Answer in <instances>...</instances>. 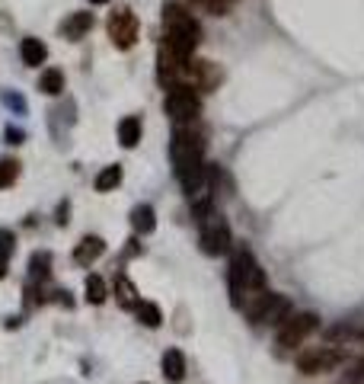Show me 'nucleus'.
Listing matches in <instances>:
<instances>
[{
  "label": "nucleus",
  "mask_w": 364,
  "mask_h": 384,
  "mask_svg": "<svg viewBox=\"0 0 364 384\" xmlns=\"http://www.w3.org/2000/svg\"><path fill=\"white\" fill-rule=\"evenodd\" d=\"M115 301L122 307H138V288L131 285V279L125 273L115 275Z\"/></svg>",
  "instance_id": "a211bd4d"
},
{
  "label": "nucleus",
  "mask_w": 364,
  "mask_h": 384,
  "mask_svg": "<svg viewBox=\"0 0 364 384\" xmlns=\"http://www.w3.org/2000/svg\"><path fill=\"white\" fill-rule=\"evenodd\" d=\"M49 273H51V253H32V259H29V279H39V282H45L49 279Z\"/></svg>",
  "instance_id": "aec40b11"
},
{
  "label": "nucleus",
  "mask_w": 364,
  "mask_h": 384,
  "mask_svg": "<svg viewBox=\"0 0 364 384\" xmlns=\"http://www.w3.org/2000/svg\"><path fill=\"white\" fill-rule=\"evenodd\" d=\"M131 228L138 230V234H153V228H157V211L151 209V205H134V209H131Z\"/></svg>",
  "instance_id": "4468645a"
},
{
  "label": "nucleus",
  "mask_w": 364,
  "mask_h": 384,
  "mask_svg": "<svg viewBox=\"0 0 364 384\" xmlns=\"http://www.w3.org/2000/svg\"><path fill=\"white\" fill-rule=\"evenodd\" d=\"M16 176H20V163L16 161H0V189L10 186Z\"/></svg>",
  "instance_id": "b1692460"
},
{
  "label": "nucleus",
  "mask_w": 364,
  "mask_h": 384,
  "mask_svg": "<svg viewBox=\"0 0 364 384\" xmlns=\"http://www.w3.org/2000/svg\"><path fill=\"white\" fill-rule=\"evenodd\" d=\"M20 58L26 68H39V64L49 61V45L42 42V39H35V35H26L20 42Z\"/></svg>",
  "instance_id": "f8f14e48"
},
{
  "label": "nucleus",
  "mask_w": 364,
  "mask_h": 384,
  "mask_svg": "<svg viewBox=\"0 0 364 384\" xmlns=\"http://www.w3.org/2000/svg\"><path fill=\"white\" fill-rule=\"evenodd\" d=\"M163 375L170 378V381H182V378H186V356H182V349L163 352Z\"/></svg>",
  "instance_id": "dca6fc26"
},
{
  "label": "nucleus",
  "mask_w": 364,
  "mask_h": 384,
  "mask_svg": "<svg viewBox=\"0 0 364 384\" xmlns=\"http://www.w3.org/2000/svg\"><path fill=\"white\" fill-rule=\"evenodd\" d=\"M345 384H364V359H358L355 365H351L349 378H345Z\"/></svg>",
  "instance_id": "a878e982"
},
{
  "label": "nucleus",
  "mask_w": 364,
  "mask_h": 384,
  "mask_svg": "<svg viewBox=\"0 0 364 384\" xmlns=\"http://www.w3.org/2000/svg\"><path fill=\"white\" fill-rule=\"evenodd\" d=\"M89 29H93V13H87V10H77V13H70L61 23V35L70 39V42H80Z\"/></svg>",
  "instance_id": "9b49d317"
},
{
  "label": "nucleus",
  "mask_w": 364,
  "mask_h": 384,
  "mask_svg": "<svg viewBox=\"0 0 364 384\" xmlns=\"http://www.w3.org/2000/svg\"><path fill=\"white\" fill-rule=\"evenodd\" d=\"M170 161H172V173L182 182V189H192L195 182L205 176V141L201 135L186 132V128H176L170 141Z\"/></svg>",
  "instance_id": "7ed1b4c3"
},
{
  "label": "nucleus",
  "mask_w": 364,
  "mask_h": 384,
  "mask_svg": "<svg viewBox=\"0 0 364 384\" xmlns=\"http://www.w3.org/2000/svg\"><path fill=\"white\" fill-rule=\"evenodd\" d=\"M288 317H291V301L284 298V295L268 292L265 301L259 304V311L253 314V323H259V327H278V323H284Z\"/></svg>",
  "instance_id": "9d476101"
},
{
  "label": "nucleus",
  "mask_w": 364,
  "mask_h": 384,
  "mask_svg": "<svg viewBox=\"0 0 364 384\" xmlns=\"http://www.w3.org/2000/svg\"><path fill=\"white\" fill-rule=\"evenodd\" d=\"M316 327H320V317L316 314H291L288 321L282 323V330H278V349L282 352L297 349Z\"/></svg>",
  "instance_id": "0eeeda50"
},
{
  "label": "nucleus",
  "mask_w": 364,
  "mask_h": 384,
  "mask_svg": "<svg viewBox=\"0 0 364 384\" xmlns=\"http://www.w3.org/2000/svg\"><path fill=\"white\" fill-rule=\"evenodd\" d=\"M163 109L170 119L176 122H195L199 119V112H201V99L199 93H195L192 84H170V93H166L163 99Z\"/></svg>",
  "instance_id": "20e7f679"
},
{
  "label": "nucleus",
  "mask_w": 364,
  "mask_h": 384,
  "mask_svg": "<svg viewBox=\"0 0 364 384\" xmlns=\"http://www.w3.org/2000/svg\"><path fill=\"white\" fill-rule=\"evenodd\" d=\"M342 359L345 356L336 346H316V349L297 352V368H301L303 375H326V371H332Z\"/></svg>",
  "instance_id": "6e6552de"
},
{
  "label": "nucleus",
  "mask_w": 364,
  "mask_h": 384,
  "mask_svg": "<svg viewBox=\"0 0 364 384\" xmlns=\"http://www.w3.org/2000/svg\"><path fill=\"white\" fill-rule=\"evenodd\" d=\"M103 253H106V240L103 237H83L80 244L74 247V263L77 266H93Z\"/></svg>",
  "instance_id": "ddd939ff"
},
{
  "label": "nucleus",
  "mask_w": 364,
  "mask_h": 384,
  "mask_svg": "<svg viewBox=\"0 0 364 384\" xmlns=\"http://www.w3.org/2000/svg\"><path fill=\"white\" fill-rule=\"evenodd\" d=\"M89 4H96V7H103V4H109V0H89Z\"/></svg>",
  "instance_id": "c756f323"
},
{
  "label": "nucleus",
  "mask_w": 364,
  "mask_h": 384,
  "mask_svg": "<svg viewBox=\"0 0 364 384\" xmlns=\"http://www.w3.org/2000/svg\"><path fill=\"white\" fill-rule=\"evenodd\" d=\"M83 292H87L89 304H103V301L109 298V292H106V282L99 279V275H87V285H83Z\"/></svg>",
  "instance_id": "4be33fe9"
},
{
  "label": "nucleus",
  "mask_w": 364,
  "mask_h": 384,
  "mask_svg": "<svg viewBox=\"0 0 364 384\" xmlns=\"http://www.w3.org/2000/svg\"><path fill=\"white\" fill-rule=\"evenodd\" d=\"M234 4H237V0H234Z\"/></svg>",
  "instance_id": "7c9ffc66"
},
{
  "label": "nucleus",
  "mask_w": 364,
  "mask_h": 384,
  "mask_svg": "<svg viewBox=\"0 0 364 384\" xmlns=\"http://www.w3.org/2000/svg\"><path fill=\"white\" fill-rule=\"evenodd\" d=\"M199 244H201V253H208V256H224V253L230 250V244H234V237H230V224H227L220 215L208 211V215L201 218Z\"/></svg>",
  "instance_id": "39448f33"
},
{
  "label": "nucleus",
  "mask_w": 364,
  "mask_h": 384,
  "mask_svg": "<svg viewBox=\"0 0 364 384\" xmlns=\"http://www.w3.org/2000/svg\"><path fill=\"white\" fill-rule=\"evenodd\" d=\"M118 141H122V147H134L141 141V119L138 116H125V119L118 122Z\"/></svg>",
  "instance_id": "f3484780"
},
{
  "label": "nucleus",
  "mask_w": 364,
  "mask_h": 384,
  "mask_svg": "<svg viewBox=\"0 0 364 384\" xmlns=\"http://www.w3.org/2000/svg\"><path fill=\"white\" fill-rule=\"evenodd\" d=\"M163 26H166L163 49L170 51V55L189 61V58L195 55V49H199V42H201V26L192 16V10L182 7L179 0H166L163 4Z\"/></svg>",
  "instance_id": "f03ea898"
},
{
  "label": "nucleus",
  "mask_w": 364,
  "mask_h": 384,
  "mask_svg": "<svg viewBox=\"0 0 364 384\" xmlns=\"http://www.w3.org/2000/svg\"><path fill=\"white\" fill-rule=\"evenodd\" d=\"M13 247H16V237H13V230H7V228H0V253H13Z\"/></svg>",
  "instance_id": "393cba45"
},
{
  "label": "nucleus",
  "mask_w": 364,
  "mask_h": 384,
  "mask_svg": "<svg viewBox=\"0 0 364 384\" xmlns=\"http://www.w3.org/2000/svg\"><path fill=\"white\" fill-rule=\"evenodd\" d=\"M265 273L256 263V256L249 250H237L230 259V301L234 307H240L243 314L253 321V314L259 311V304L265 301Z\"/></svg>",
  "instance_id": "f257e3e1"
},
{
  "label": "nucleus",
  "mask_w": 364,
  "mask_h": 384,
  "mask_svg": "<svg viewBox=\"0 0 364 384\" xmlns=\"http://www.w3.org/2000/svg\"><path fill=\"white\" fill-rule=\"evenodd\" d=\"M182 77H186V84H192L195 90H201V93H211V90H218V84H220V68L214 61H199V58H189L186 61V68H182Z\"/></svg>",
  "instance_id": "1a4fd4ad"
},
{
  "label": "nucleus",
  "mask_w": 364,
  "mask_h": 384,
  "mask_svg": "<svg viewBox=\"0 0 364 384\" xmlns=\"http://www.w3.org/2000/svg\"><path fill=\"white\" fill-rule=\"evenodd\" d=\"M122 167L118 163H112V167H106V170H99V176L93 180V186H96V192H112V189L122 182Z\"/></svg>",
  "instance_id": "6ab92c4d"
},
{
  "label": "nucleus",
  "mask_w": 364,
  "mask_h": 384,
  "mask_svg": "<svg viewBox=\"0 0 364 384\" xmlns=\"http://www.w3.org/2000/svg\"><path fill=\"white\" fill-rule=\"evenodd\" d=\"M4 103H7V106H16L20 112H26V103H23V97H16V93H4Z\"/></svg>",
  "instance_id": "bb28decb"
},
{
  "label": "nucleus",
  "mask_w": 364,
  "mask_h": 384,
  "mask_svg": "<svg viewBox=\"0 0 364 384\" xmlns=\"http://www.w3.org/2000/svg\"><path fill=\"white\" fill-rule=\"evenodd\" d=\"M106 32H109V39H112V45H115V49L128 51L131 45L138 42V32H141L138 16L131 13L128 7H118L115 13H109V23H106Z\"/></svg>",
  "instance_id": "423d86ee"
},
{
  "label": "nucleus",
  "mask_w": 364,
  "mask_h": 384,
  "mask_svg": "<svg viewBox=\"0 0 364 384\" xmlns=\"http://www.w3.org/2000/svg\"><path fill=\"white\" fill-rule=\"evenodd\" d=\"M138 321L144 323V327L157 330L160 323H163V314H160V307L153 304V301H138Z\"/></svg>",
  "instance_id": "412c9836"
},
{
  "label": "nucleus",
  "mask_w": 364,
  "mask_h": 384,
  "mask_svg": "<svg viewBox=\"0 0 364 384\" xmlns=\"http://www.w3.org/2000/svg\"><path fill=\"white\" fill-rule=\"evenodd\" d=\"M23 138H26V135H23V128H13V125L7 128V141H10V144H23Z\"/></svg>",
  "instance_id": "cd10ccee"
},
{
  "label": "nucleus",
  "mask_w": 364,
  "mask_h": 384,
  "mask_svg": "<svg viewBox=\"0 0 364 384\" xmlns=\"http://www.w3.org/2000/svg\"><path fill=\"white\" fill-rule=\"evenodd\" d=\"M199 10H205L208 16H227L230 7H234V0H192Z\"/></svg>",
  "instance_id": "5701e85b"
},
{
  "label": "nucleus",
  "mask_w": 364,
  "mask_h": 384,
  "mask_svg": "<svg viewBox=\"0 0 364 384\" xmlns=\"http://www.w3.org/2000/svg\"><path fill=\"white\" fill-rule=\"evenodd\" d=\"M7 275V253H0V279Z\"/></svg>",
  "instance_id": "c85d7f7f"
},
{
  "label": "nucleus",
  "mask_w": 364,
  "mask_h": 384,
  "mask_svg": "<svg viewBox=\"0 0 364 384\" xmlns=\"http://www.w3.org/2000/svg\"><path fill=\"white\" fill-rule=\"evenodd\" d=\"M39 90L49 97H61L64 93V70L61 68H45L39 74Z\"/></svg>",
  "instance_id": "2eb2a0df"
}]
</instances>
